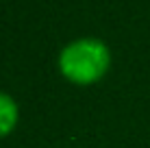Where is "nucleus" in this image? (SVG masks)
I'll return each instance as SVG.
<instances>
[{
    "mask_svg": "<svg viewBox=\"0 0 150 148\" xmlns=\"http://www.w3.org/2000/svg\"><path fill=\"white\" fill-rule=\"evenodd\" d=\"M111 63L109 48L100 39H76L61 50L59 70L76 85H91L107 74Z\"/></svg>",
    "mask_w": 150,
    "mask_h": 148,
    "instance_id": "nucleus-1",
    "label": "nucleus"
},
{
    "mask_svg": "<svg viewBox=\"0 0 150 148\" xmlns=\"http://www.w3.org/2000/svg\"><path fill=\"white\" fill-rule=\"evenodd\" d=\"M18 124V105L9 94L0 91V137L9 135Z\"/></svg>",
    "mask_w": 150,
    "mask_h": 148,
    "instance_id": "nucleus-2",
    "label": "nucleus"
}]
</instances>
